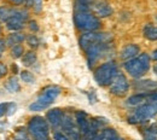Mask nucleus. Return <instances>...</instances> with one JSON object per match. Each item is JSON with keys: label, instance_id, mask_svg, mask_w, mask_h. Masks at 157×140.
Returning <instances> with one entry per match:
<instances>
[{"label": "nucleus", "instance_id": "5701e85b", "mask_svg": "<svg viewBox=\"0 0 157 140\" xmlns=\"http://www.w3.org/2000/svg\"><path fill=\"white\" fill-rule=\"evenodd\" d=\"M33 9L36 13L42 11V0H33Z\"/></svg>", "mask_w": 157, "mask_h": 140}, {"label": "nucleus", "instance_id": "cd10ccee", "mask_svg": "<svg viewBox=\"0 0 157 140\" xmlns=\"http://www.w3.org/2000/svg\"><path fill=\"white\" fill-rule=\"evenodd\" d=\"M13 140H30V139H29V138H28V137H27L24 133L18 132V133H17V137H16Z\"/></svg>", "mask_w": 157, "mask_h": 140}, {"label": "nucleus", "instance_id": "4468645a", "mask_svg": "<svg viewBox=\"0 0 157 140\" xmlns=\"http://www.w3.org/2000/svg\"><path fill=\"white\" fill-rule=\"evenodd\" d=\"M6 28L13 33L20 32L21 29L24 28V21L18 18V17H12L6 22Z\"/></svg>", "mask_w": 157, "mask_h": 140}, {"label": "nucleus", "instance_id": "6e6552de", "mask_svg": "<svg viewBox=\"0 0 157 140\" xmlns=\"http://www.w3.org/2000/svg\"><path fill=\"white\" fill-rule=\"evenodd\" d=\"M128 91H129V82L127 78L123 74L118 73L116 78L110 83V93L116 97H123L128 93Z\"/></svg>", "mask_w": 157, "mask_h": 140}, {"label": "nucleus", "instance_id": "412c9836", "mask_svg": "<svg viewBox=\"0 0 157 140\" xmlns=\"http://www.w3.org/2000/svg\"><path fill=\"white\" fill-rule=\"evenodd\" d=\"M21 79H22L23 82L29 83V85H32V83L35 82V76H34L30 71H28V70H23V71H21Z\"/></svg>", "mask_w": 157, "mask_h": 140}, {"label": "nucleus", "instance_id": "b1692460", "mask_svg": "<svg viewBox=\"0 0 157 140\" xmlns=\"http://www.w3.org/2000/svg\"><path fill=\"white\" fill-rule=\"evenodd\" d=\"M53 139L55 140H70V138L65 134V133H62V132H56L53 134Z\"/></svg>", "mask_w": 157, "mask_h": 140}, {"label": "nucleus", "instance_id": "c756f323", "mask_svg": "<svg viewBox=\"0 0 157 140\" xmlns=\"http://www.w3.org/2000/svg\"><path fill=\"white\" fill-rule=\"evenodd\" d=\"M6 40H4V39H0V50L1 51H4L5 50V47H6Z\"/></svg>", "mask_w": 157, "mask_h": 140}, {"label": "nucleus", "instance_id": "9d476101", "mask_svg": "<svg viewBox=\"0 0 157 140\" xmlns=\"http://www.w3.org/2000/svg\"><path fill=\"white\" fill-rule=\"evenodd\" d=\"M64 117V112L58 109V108H55V109H51L47 111L46 114V120L48 122V124H51L52 127L57 128L62 126V121Z\"/></svg>", "mask_w": 157, "mask_h": 140}, {"label": "nucleus", "instance_id": "2eb2a0df", "mask_svg": "<svg viewBox=\"0 0 157 140\" xmlns=\"http://www.w3.org/2000/svg\"><path fill=\"white\" fill-rule=\"evenodd\" d=\"M144 36L150 41H156L157 40V25H152V24H146L143 29Z\"/></svg>", "mask_w": 157, "mask_h": 140}, {"label": "nucleus", "instance_id": "58836bf2", "mask_svg": "<svg viewBox=\"0 0 157 140\" xmlns=\"http://www.w3.org/2000/svg\"><path fill=\"white\" fill-rule=\"evenodd\" d=\"M0 32H1V28H0Z\"/></svg>", "mask_w": 157, "mask_h": 140}, {"label": "nucleus", "instance_id": "dca6fc26", "mask_svg": "<svg viewBox=\"0 0 157 140\" xmlns=\"http://www.w3.org/2000/svg\"><path fill=\"white\" fill-rule=\"evenodd\" d=\"M24 40H25V36L20 32H16V33H12L9 35V38L6 39V42H7V45H10L12 47L16 45H21V42H23Z\"/></svg>", "mask_w": 157, "mask_h": 140}, {"label": "nucleus", "instance_id": "2f4dec72", "mask_svg": "<svg viewBox=\"0 0 157 140\" xmlns=\"http://www.w3.org/2000/svg\"><path fill=\"white\" fill-rule=\"evenodd\" d=\"M151 59H154V60H157V50H155L152 53H151Z\"/></svg>", "mask_w": 157, "mask_h": 140}, {"label": "nucleus", "instance_id": "ddd939ff", "mask_svg": "<svg viewBox=\"0 0 157 140\" xmlns=\"http://www.w3.org/2000/svg\"><path fill=\"white\" fill-rule=\"evenodd\" d=\"M136 89L140 93H149V92H156L157 82L152 80H141L136 82Z\"/></svg>", "mask_w": 157, "mask_h": 140}, {"label": "nucleus", "instance_id": "a878e982", "mask_svg": "<svg viewBox=\"0 0 157 140\" xmlns=\"http://www.w3.org/2000/svg\"><path fill=\"white\" fill-rule=\"evenodd\" d=\"M29 29L32 30V32H38L39 30V25H38V23L35 22V21H30L29 22Z\"/></svg>", "mask_w": 157, "mask_h": 140}, {"label": "nucleus", "instance_id": "f3484780", "mask_svg": "<svg viewBox=\"0 0 157 140\" xmlns=\"http://www.w3.org/2000/svg\"><path fill=\"white\" fill-rule=\"evenodd\" d=\"M5 88H6L9 92H11V93H17V92H20L21 86H20L18 80H17V78H15V76L10 78L9 80L6 81V83H5Z\"/></svg>", "mask_w": 157, "mask_h": 140}, {"label": "nucleus", "instance_id": "a211bd4d", "mask_svg": "<svg viewBox=\"0 0 157 140\" xmlns=\"http://www.w3.org/2000/svg\"><path fill=\"white\" fill-rule=\"evenodd\" d=\"M36 59H38L36 53H35L34 51H29V52H25V53L23 55V57H22V63H23L24 66H32L33 64L36 63Z\"/></svg>", "mask_w": 157, "mask_h": 140}, {"label": "nucleus", "instance_id": "aec40b11", "mask_svg": "<svg viewBox=\"0 0 157 140\" xmlns=\"http://www.w3.org/2000/svg\"><path fill=\"white\" fill-rule=\"evenodd\" d=\"M23 53H24V48L22 45H16V46H12L11 47V57L17 59L23 57Z\"/></svg>", "mask_w": 157, "mask_h": 140}, {"label": "nucleus", "instance_id": "9b49d317", "mask_svg": "<svg viewBox=\"0 0 157 140\" xmlns=\"http://www.w3.org/2000/svg\"><path fill=\"white\" fill-rule=\"evenodd\" d=\"M139 52H140V47L138 45H136V44H128V45H126L122 48V51L120 53V58L122 60H124V62H127V60L133 59L137 56H139L140 55Z\"/></svg>", "mask_w": 157, "mask_h": 140}, {"label": "nucleus", "instance_id": "c85d7f7f", "mask_svg": "<svg viewBox=\"0 0 157 140\" xmlns=\"http://www.w3.org/2000/svg\"><path fill=\"white\" fill-rule=\"evenodd\" d=\"M15 110H16V105L15 104H9V112H7V115H12L13 112H15Z\"/></svg>", "mask_w": 157, "mask_h": 140}, {"label": "nucleus", "instance_id": "7ed1b4c3", "mask_svg": "<svg viewBox=\"0 0 157 140\" xmlns=\"http://www.w3.org/2000/svg\"><path fill=\"white\" fill-rule=\"evenodd\" d=\"M60 93V88L58 86H47L45 87L38 99L34 103H32L29 105V110L30 111H42L45 109H47L50 105H52V103L57 99V97Z\"/></svg>", "mask_w": 157, "mask_h": 140}, {"label": "nucleus", "instance_id": "e433bc0d", "mask_svg": "<svg viewBox=\"0 0 157 140\" xmlns=\"http://www.w3.org/2000/svg\"><path fill=\"white\" fill-rule=\"evenodd\" d=\"M1 55H2V51L0 50V58H1Z\"/></svg>", "mask_w": 157, "mask_h": 140}, {"label": "nucleus", "instance_id": "393cba45", "mask_svg": "<svg viewBox=\"0 0 157 140\" xmlns=\"http://www.w3.org/2000/svg\"><path fill=\"white\" fill-rule=\"evenodd\" d=\"M9 110V103H1L0 104V117L4 116L5 114H7L6 111Z\"/></svg>", "mask_w": 157, "mask_h": 140}, {"label": "nucleus", "instance_id": "bb28decb", "mask_svg": "<svg viewBox=\"0 0 157 140\" xmlns=\"http://www.w3.org/2000/svg\"><path fill=\"white\" fill-rule=\"evenodd\" d=\"M6 74H7V66H6L5 64L0 63V79L4 78Z\"/></svg>", "mask_w": 157, "mask_h": 140}, {"label": "nucleus", "instance_id": "39448f33", "mask_svg": "<svg viewBox=\"0 0 157 140\" xmlns=\"http://www.w3.org/2000/svg\"><path fill=\"white\" fill-rule=\"evenodd\" d=\"M117 74L118 69L116 63L105 62V63L100 64L98 68L94 70V80L101 87L110 86V83L116 78Z\"/></svg>", "mask_w": 157, "mask_h": 140}, {"label": "nucleus", "instance_id": "f8f14e48", "mask_svg": "<svg viewBox=\"0 0 157 140\" xmlns=\"http://www.w3.org/2000/svg\"><path fill=\"white\" fill-rule=\"evenodd\" d=\"M93 11L97 17H109L113 15V9L106 1H98L93 5Z\"/></svg>", "mask_w": 157, "mask_h": 140}, {"label": "nucleus", "instance_id": "72a5a7b5", "mask_svg": "<svg viewBox=\"0 0 157 140\" xmlns=\"http://www.w3.org/2000/svg\"><path fill=\"white\" fill-rule=\"evenodd\" d=\"M92 140H101V137H100V133H98V134H97V135H96V137H94V138H93Z\"/></svg>", "mask_w": 157, "mask_h": 140}, {"label": "nucleus", "instance_id": "f257e3e1", "mask_svg": "<svg viewBox=\"0 0 157 140\" xmlns=\"http://www.w3.org/2000/svg\"><path fill=\"white\" fill-rule=\"evenodd\" d=\"M74 23L76 28L88 32H97L100 28V20L90 11L88 5L82 2H75V12H74Z\"/></svg>", "mask_w": 157, "mask_h": 140}, {"label": "nucleus", "instance_id": "1a4fd4ad", "mask_svg": "<svg viewBox=\"0 0 157 140\" xmlns=\"http://www.w3.org/2000/svg\"><path fill=\"white\" fill-rule=\"evenodd\" d=\"M109 51H110V44H98V45L90 47L86 51L88 65L92 66L97 60L103 58L104 56H106L109 53Z\"/></svg>", "mask_w": 157, "mask_h": 140}, {"label": "nucleus", "instance_id": "7c9ffc66", "mask_svg": "<svg viewBox=\"0 0 157 140\" xmlns=\"http://www.w3.org/2000/svg\"><path fill=\"white\" fill-rule=\"evenodd\" d=\"M12 4H15V5H22L23 2H24V0H10Z\"/></svg>", "mask_w": 157, "mask_h": 140}, {"label": "nucleus", "instance_id": "c9c22d12", "mask_svg": "<svg viewBox=\"0 0 157 140\" xmlns=\"http://www.w3.org/2000/svg\"><path fill=\"white\" fill-rule=\"evenodd\" d=\"M154 71H155V74L157 75V63L155 64V65H154Z\"/></svg>", "mask_w": 157, "mask_h": 140}, {"label": "nucleus", "instance_id": "20e7f679", "mask_svg": "<svg viewBox=\"0 0 157 140\" xmlns=\"http://www.w3.org/2000/svg\"><path fill=\"white\" fill-rule=\"evenodd\" d=\"M28 132L33 140H51L48 122L42 116H33L29 120Z\"/></svg>", "mask_w": 157, "mask_h": 140}, {"label": "nucleus", "instance_id": "6ab92c4d", "mask_svg": "<svg viewBox=\"0 0 157 140\" xmlns=\"http://www.w3.org/2000/svg\"><path fill=\"white\" fill-rule=\"evenodd\" d=\"M16 15V9H10V7H0V21L2 22H7L10 18L15 17Z\"/></svg>", "mask_w": 157, "mask_h": 140}, {"label": "nucleus", "instance_id": "4c0bfd02", "mask_svg": "<svg viewBox=\"0 0 157 140\" xmlns=\"http://www.w3.org/2000/svg\"><path fill=\"white\" fill-rule=\"evenodd\" d=\"M117 140H124V139H121V138H118V139Z\"/></svg>", "mask_w": 157, "mask_h": 140}, {"label": "nucleus", "instance_id": "f03ea898", "mask_svg": "<svg viewBox=\"0 0 157 140\" xmlns=\"http://www.w3.org/2000/svg\"><path fill=\"white\" fill-rule=\"evenodd\" d=\"M126 71L134 79H139L144 76L151 66V57L147 53H140L136 58L127 60L123 64Z\"/></svg>", "mask_w": 157, "mask_h": 140}, {"label": "nucleus", "instance_id": "423d86ee", "mask_svg": "<svg viewBox=\"0 0 157 140\" xmlns=\"http://www.w3.org/2000/svg\"><path fill=\"white\" fill-rule=\"evenodd\" d=\"M157 116V101L156 103H144L128 116V122L132 124L144 123L146 121Z\"/></svg>", "mask_w": 157, "mask_h": 140}, {"label": "nucleus", "instance_id": "0eeeda50", "mask_svg": "<svg viewBox=\"0 0 157 140\" xmlns=\"http://www.w3.org/2000/svg\"><path fill=\"white\" fill-rule=\"evenodd\" d=\"M113 36L109 33H98V32H88L80 36V46L86 52L90 47L98 44H110Z\"/></svg>", "mask_w": 157, "mask_h": 140}, {"label": "nucleus", "instance_id": "f704fd0d", "mask_svg": "<svg viewBox=\"0 0 157 140\" xmlns=\"http://www.w3.org/2000/svg\"><path fill=\"white\" fill-rule=\"evenodd\" d=\"M12 70H13V71H17V70H18L17 65H12Z\"/></svg>", "mask_w": 157, "mask_h": 140}, {"label": "nucleus", "instance_id": "473e14b6", "mask_svg": "<svg viewBox=\"0 0 157 140\" xmlns=\"http://www.w3.org/2000/svg\"><path fill=\"white\" fill-rule=\"evenodd\" d=\"M78 2H82V4H86V5H90L92 2V0H76Z\"/></svg>", "mask_w": 157, "mask_h": 140}, {"label": "nucleus", "instance_id": "4be33fe9", "mask_svg": "<svg viewBox=\"0 0 157 140\" xmlns=\"http://www.w3.org/2000/svg\"><path fill=\"white\" fill-rule=\"evenodd\" d=\"M25 39H27V42H28V45H29L30 47H33V48H36V47L39 46V39H38V38H36L34 34H32V35L27 36Z\"/></svg>", "mask_w": 157, "mask_h": 140}]
</instances>
